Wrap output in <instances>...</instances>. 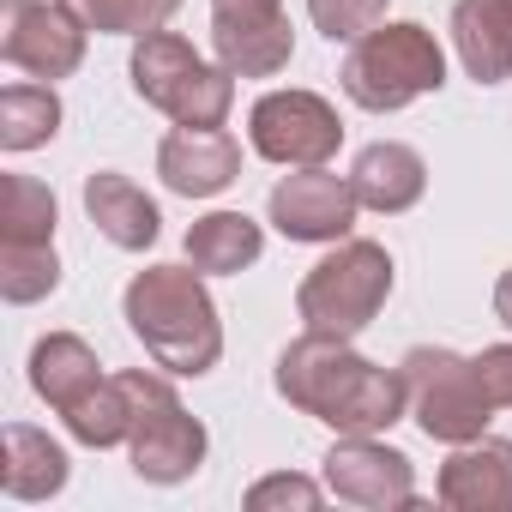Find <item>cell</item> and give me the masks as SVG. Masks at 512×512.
Listing matches in <instances>:
<instances>
[{
    "mask_svg": "<svg viewBox=\"0 0 512 512\" xmlns=\"http://www.w3.org/2000/svg\"><path fill=\"white\" fill-rule=\"evenodd\" d=\"M386 7L392 0H308V19L326 43H356L374 25H386Z\"/></svg>",
    "mask_w": 512,
    "mask_h": 512,
    "instance_id": "cell-26",
    "label": "cell"
},
{
    "mask_svg": "<svg viewBox=\"0 0 512 512\" xmlns=\"http://www.w3.org/2000/svg\"><path fill=\"white\" fill-rule=\"evenodd\" d=\"M127 79H133V97L151 103L157 115H169L175 127H223L235 109V73L223 61H205L175 31L133 37Z\"/></svg>",
    "mask_w": 512,
    "mask_h": 512,
    "instance_id": "cell-4",
    "label": "cell"
},
{
    "mask_svg": "<svg viewBox=\"0 0 512 512\" xmlns=\"http://www.w3.org/2000/svg\"><path fill=\"white\" fill-rule=\"evenodd\" d=\"M61 7L97 37H145L175 19L181 0H61Z\"/></svg>",
    "mask_w": 512,
    "mask_h": 512,
    "instance_id": "cell-25",
    "label": "cell"
},
{
    "mask_svg": "<svg viewBox=\"0 0 512 512\" xmlns=\"http://www.w3.org/2000/svg\"><path fill=\"white\" fill-rule=\"evenodd\" d=\"M266 253V229L247 211H205L187 229V266L205 278H241L247 266H260Z\"/></svg>",
    "mask_w": 512,
    "mask_h": 512,
    "instance_id": "cell-18",
    "label": "cell"
},
{
    "mask_svg": "<svg viewBox=\"0 0 512 512\" xmlns=\"http://www.w3.org/2000/svg\"><path fill=\"white\" fill-rule=\"evenodd\" d=\"M266 19H284V0H211V31L266 25Z\"/></svg>",
    "mask_w": 512,
    "mask_h": 512,
    "instance_id": "cell-29",
    "label": "cell"
},
{
    "mask_svg": "<svg viewBox=\"0 0 512 512\" xmlns=\"http://www.w3.org/2000/svg\"><path fill=\"white\" fill-rule=\"evenodd\" d=\"M272 386L290 410L326 422L332 434H386L392 422L410 416L404 374L368 362L356 338H332V332H302L278 356Z\"/></svg>",
    "mask_w": 512,
    "mask_h": 512,
    "instance_id": "cell-1",
    "label": "cell"
},
{
    "mask_svg": "<svg viewBox=\"0 0 512 512\" xmlns=\"http://www.w3.org/2000/svg\"><path fill=\"white\" fill-rule=\"evenodd\" d=\"M452 55L464 79L506 85L512 79V0H452Z\"/></svg>",
    "mask_w": 512,
    "mask_h": 512,
    "instance_id": "cell-16",
    "label": "cell"
},
{
    "mask_svg": "<svg viewBox=\"0 0 512 512\" xmlns=\"http://www.w3.org/2000/svg\"><path fill=\"white\" fill-rule=\"evenodd\" d=\"M362 217V199L350 187V175H332V163L320 169H290L278 175V187L266 193V223L284 235V241H302V247H332L356 229Z\"/></svg>",
    "mask_w": 512,
    "mask_h": 512,
    "instance_id": "cell-9",
    "label": "cell"
},
{
    "mask_svg": "<svg viewBox=\"0 0 512 512\" xmlns=\"http://www.w3.org/2000/svg\"><path fill=\"white\" fill-rule=\"evenodd\" d=\"M97 380H103V362H97V350H91L79 332H49V338L31 344V392H37L55 416L73 410Z\"/></svg>",
    "mask_w": 512,
    "mask_h": 512,
    "instance_id": "cell-19",
    "label": "cell"
},
{
    "mask_svg": "<svg viewBox=\"0 0 512 512\" xmlns=\"http://www.w3.org/2000/svg\"><path fill=\"white\" fill-rule=\"evenodd\" d=\"M434 494L452 512H512V440L506 434H476V440L452 446L446 464H440Z\"/></svg>",
    "mask_w": 512,
    "mask_h": 512,
    "instance_id": "cell-13",
    "label": "cell"
},
{
    "mask_svg": "<svg viewBox=\"0 0 512 512\" xmlns=\"http://www.w3.org/2000/svg\"><path fill=\"white\" fill-rule=\"evenodd\" d=\"M332 488L326 482H314V476H296V470H272V476H260L247 494H241V506L247 512H314L320 500H326Z\"/></svg>",
    "mask_w": 512,
    "mask_h": 512,
    "instance_id": "cell-27",
    "label": "cell"
},
{
    "mask_svg": "<svg viewBox=\"0 0 512 512\" xmlns=\"http://www.w3.org/2000/svg\"><path fill=\"white\" fill-rule=\"evenodd\" d=\"M320 482L344 506H368V512L416 506V464L398 446H386V434H338L332 452L320 458Z\"/></svg>",
    "mask_w": 512,
    "mask_h": 512,
    "instance_id": "cell-10",
    "label": "cell"
},
{
    "mask_svg": "<svg viewBox=\"0 0 512 512\" xmlns=\"http://www.w3.org/2000/svg\"><path fill=\"white\" fill-rule=\"evenodd\" d=\"M392 253L380 241H362V235H344L332 241V253L302 278L296 290V314L308 332H332V338H362L380 308L392 302Z\"/></svg>",
    "mask_w": 512,
    "mask_h": 512,
    "instance_id": "cell-5",
    "label": "cell"
},
{
    "mask_svg": "<svg viewBox=\"0 0 512 512\" xmlns=\"http://www.w3.org/2000/svg\"><path fill=\"white\" fill-rule=\"evenodd\" d=\"M205 452H211V434H205L199 416H187L181 392L145 404L139 422H133V440H127L133 476L151 482V488H175V482H187V476L205 464Z\"/></svg>",
    "mask_w": 512,
    "mask_h": 512,
    "instance_id": "cell-11",
    "label": "cell"
},
{
    "mask_svg": "<svg viewBox=\"0 0 512 512\" xmlns=\"http://www.w3.org/2000/svg\"><path fill=\"white\" fill-rule=\"evenodd\" d=\"M247 145H253V157H266L278 169H320L338 157L344 121L320 91L290 85V91H266L247 109Z\"/></svg>",
    "mask_w": 512,
    "mask_h": 512,
    "instance_id": "cell-7",
    "label": "cell"
},
{
    "mask_svg": "<svg viewBox=\"0 0 512 512\" xmlns=\"http://www.w3.org/2000/svg\"><path fill=\"white\" fill-rule=\"evenodd\" d=\"M344 97L368 115H398L422 97H434L446 85V49L428 25L416 19H386L368 37L350 43L344 73H338Z\"/></svg>",
    "mask_w": 512,
    "mask_h": 512,
    "instance_id": "cell-3",
    "label": "cell"
},
{
    "mask_svg": "<svg viewBox=\"0 0 512 512\" xmlns=\"http://www.w3.org/2000/svg\"><path fill=\"white\" fill-rule=\"evenodd\" d=\"M157 175L181 199H217L241 181V145L229 127H169L157 145Z\"/></svg>",
    "mask_w": 512,
    "mask_h": 512,
    "instance_id": "cell-12",
    "label": "cell"
},
{
    "mask_svg": "<svg viewBox=\"0 0 512 512\" xmlns=\"http://www.w3.org/2000/svg\"><path fill=\"white\" fill-rule=\"evenodd\" d=\"M73 464H67V446L49 434V428H31V422H7L0 428V488L7 500H55L67 488Z\"/></svg>",
    "mask_w": 512,
    "mask_h": 512,
    "instance_id": "cell-17",
    "label": "cell"
},
{
    "mask_svg": "<svg viewBox=\"0 0 512 512\" xmlns=\"http://www.w3.org/2000/svg\"><path fill=\"white\" fill-rule=\"evenodd\" d=\"M494 320L512 332V266L500 272V284H494Z\"/></svg>",
    "mask_w": 512,
    "mask_h": 512,
    "instance_id": "cell-30",
    "label": "cell"
},
{
    "mask_svg": "<svg viewBox=\"0 0 512 512\" xmlns=\"http://www.w3.org/2000/svg\"><path fill=\"white\" fill-rule=\"evenodd\" d=\"M67 109H61V91L43 85V79H13L0 91V151L7 157H25L37 145H49L61 133Z\"/></svg>",
    "mask_w": 512,
    "mask_h": 512,
    "instance_id": "cell-20",
    "label": "cell"
},
{
    "mask_svg": "<svg viewBox=\"0 0 512 512\" xmlns=\"http://www.w3.org/2000/svg\"><path fill=\"white\" fill-rule=\"evenodd\" d=\"M211 49L235 79H278L296 61V31H290V13H284V19H266V25L211 31Z\"/></svg>",
    "mask_w": 512,
    "mask_h": 512,
    "instance_id": "cell-22",
    "label": "cell"
},
{
    "mask_svg": "<svg viewBox=\"0 0 512 512\" xmlns=\"http://www.w3.org/2000/svg\"><path fill=\"white\" fill-rule=\"evenodd\" d=\"M470 368H476V386L488 392V404H494V410H512V344H488V350H476Z\"/></svg>",
    "mask_w": 512,
    "mask_h": 512,
    "instance_id": "cell-28",
    "label": "cell"
},
{
    "mask_svg": "<svg viewBox=\"0 0 512 512\" xmlns=\"http://www.w3.org/2000/svg\"><path fill=\"white\" fill-rule=\"evenodd\" d=\"M61 422H67V434H73L79 446H91V452H115V446H127V440H133L139 410H133L127 380H121V374H103V380L73 404V410H61Z\"/></svg>",
    "mask_w": 512,
    "mask_h": 512,
    "instance_id": "cell-21",
    "label": "cell"
},
{
    "mask_svg": "<svg viewBox=\"0 0 512 512\" xmlns=\"http://www.w3.org/2000/svg\"><path fill=\"white\" fill-rule=\"evenodd\" d=\"M350 187L362 199V211H380V217H404L410 205H422L428 193V163L416 145L404 139H374L356 151L350 163Z\"/></svg>",
    "mask_w": 512,
    "mask_h": 512,
    "instance_id": "cell-15",
    "label": "cell"
},
{
    "mask_svg": "<svg viewBox=\"0 0 512 512\" xmlns=\"http://www.w3.org/2000/svg\"><path fill=\"white\" fill-rule=\"evenodd\" d=\"M61 199L37 175H7L0 181V241H55Z\"/></svg>",
    "mask_w": 512,
    "mask_h": 512,
    "instance_id": "cell-24",
    "label": "cell"
},
{
    "mask_svg": "<svg viewBox=\"0 0 512 512\" xmlns=\"http://www.w3.org/2000/svg\"><path fill=\"white\" fill-rule=\"evenodd\" d=\"M85 217H91L97 235H103L109 247H121V253H145V247H157V235H163L157 199H151L133 175H121V169H91V175H85Z\"/></svg>",
    "mask_w": 512,
    "mask_h": 512,
    "instance_id": "cell-14",
    "label": "cell"
},
{
    "mask_svg": "<svg viewBox=\"0 0 512 512\" xmlns=\"http://www.w3.org/2000/svg\"><path fill=\"white\" fill-rule=\"evenodd\" d=\"M91 31L61 7V0H0V61L25 79H73L85 67Z\"/></svg>",
    "mask_w": 512,
    "mask_h": 512,
    "instance_id": "cell-8",
    "label": "cell"
},
{
    "mask_svg": "<svg viewBox=\"0 0 512 512\" xmlns=\"http://www.w3.org/2000/svg\"><path fill=\"white\" fill-rule=\"evenodd\" d=\"M121 320L145 344V356L175 380H199L223 362V320L205 290V272L193 266L133 272V284L121 290Z\"/></svg>",
    "mask_w": 512,
    "mask_h": 512,
    "instance_id": "cell-2",
    "label": "cell"
},
{
    "mask_svg": "<svg viewBox=\"0 0 512 512\" xmlns=\"http://www.w3.org/2000/svg\"><path fill=\"white\" fill-rule=\"evenodd\" d=\"M61 290V253L55 241H0V302L31 308Z\"/></svg>",
    "mask_w": 512,
    "mask_h": 512,
    "instance_id": "cell-23",
    "label": "cell"
},
{
    "mask_svg": "<svg viewBox=\"0 0 512 512\" xmlns=\"http://www.w3.org/2000/svg\"><path fill=\"white\" fill-rule=\"evenodd\" d=\"M404 386H410V422L440 440V446H464L476 434H488L494 422V404L488 392L476 386V368L470 356L446 350V344H416L404 362H398Z\"/></svg>",
    "mask_w": 512,
    "mask_h": 512,
    "instance_id": "cell-6",
    "label": "cell"
}]
</instances>
